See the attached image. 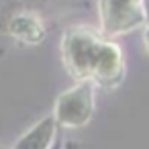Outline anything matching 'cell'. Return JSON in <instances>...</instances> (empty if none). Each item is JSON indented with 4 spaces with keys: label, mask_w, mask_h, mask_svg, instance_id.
I'll use <instances>...</instances> for the list:
<instances>
[{
    "label": "cell",
    "mask_w": 149,
    "mask_h": 149,
    "mask_svg": "<svg viewBox=\"0 0 149 149\" xmlns=\"http://www.w3.org/2000/svg\"><path fill=\"white\" fill-rule=\"evenodd\" d=\"M51 149H61V147H59V143H55V145H53Z\"/></svg>",
    "instance_id": "cell-5"
},
{
    "label": "cell",
    "mask_w": 149,
    "mask_h": 149,
    "mask_svg": "<svg viewBox=\"0 0 149 149\" xmlns=\"http://www.w3.org/2000/svg\"><path fill=\"white\" fill-rule=\"evenodd\" d=\"M8 33L27 43H39L43 37V25L33 15H17L8 23Z\"/></svg>",
    "instance_id": "cell-4"
},
{
    "label": "cell",
    "mask_w": 149,
    "mask_h": 149,
    "mask_svg": "<svg viewBox=\"0 0 149 149\" xmlns=\"http://www.w3.org/2000/svg\"><path fill=\"white\" fill-rule=\"evenodd\" d=\"M55 118L47 116L39 125H35L31 131H27L13 149H49L51 141L55 137Z\"/></svg>",
    "instance_id": "cell-3"
},
{
    "label": "cell",
    "mask_w": 149,
    "mask_h": 149,
    "mask_svg": "<svg viewBox=\"0 0 149 149\" xmlns=\"http://www.w3.org/2000/svg\"><path fill=\"white\" fill-rule=\"evenodd\" d=\"M147 47H149V33H147Z\"/></svg>",
    "instance_id": "cell-6"
},
{
    "label": "cell",
    "mask_w": 149,
    "mask_h": 149,
    "mask_svg": "<svg viewBox=\"0 0 149 149\" xmlns=\"http://www.w3.org/2000/svg\"><path fill=\"white\" fill-rule=\"evenodd\" d=\"M0 149H2V147H0Z\"/></svg>",
    "instance_id": "cell-7"
},
{
    "label": "cell",
    "mask_w": 149,
    "mask_h": 149,
    "mask_svg": "<svg viewBox=\"0 0 149 149\" xmlns=\"http://www.w3.org/2000/svg\"><path fill=\"white\" fill-rule=\"evenodd\" d=\"M63 59L70 72L78 78H88L96 74L104 80L118 78L120 53L110 43H100L90 33L80 29L68 31L63 39Z\"/></svg>",
    "instance_id": "cell-1"
},
{
    "label": "cell",
    "mask_w": 149,
    "mask_h": 149,
    "mask_svg": "<svg viewBox=\"0 0 149 149\" xmlns=\"http://www.w3.org/2000/svg\"><path fill=\"white\" fill-rule=\"evenodd\" d=\"M92 114V86L82 84L63 92L55 104V123L61 127H82Z\"/></svg>",
    "instance_id": "cell-2"
}]
</instances>
